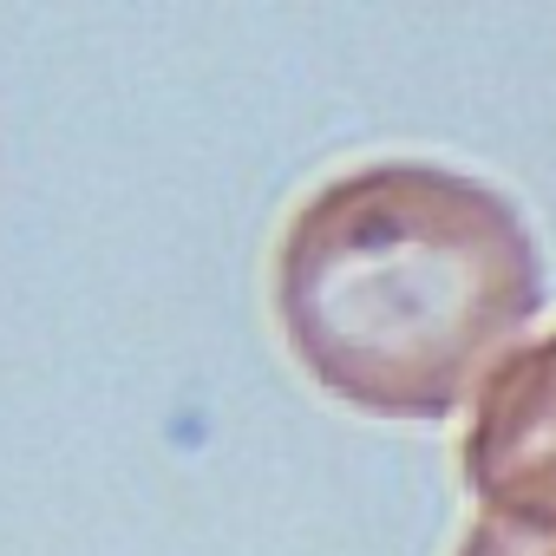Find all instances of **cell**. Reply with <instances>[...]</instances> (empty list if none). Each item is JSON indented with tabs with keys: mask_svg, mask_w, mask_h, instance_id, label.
Masks as SVG:
<instances>
[{
	"mask_svg": "<svg viewBox=\"0 0 556 556\" xmlns=\"http://www.w3.org/2000/svg\"><path fill=\"white\" fill-rule=\"evenodd\" d=\"M543 302L536 242L478 177L374 164L315 190L275 268L302 367L393 419L452 413Z\"/></svg>",
	"mask_w": 556,
	"mask_h": 556,
	"instance_id": "cell-1",
	"label": "cell"
},
{
	"mask_svg": "<svg viewBox=\"0 0 556 556\" xmlns=\"http://www.w3.org/2000/svg\"><path fill=\"white\" fill-rule=\"evenodd\" d=\"M465 484L484 517L556 530V334L484 380L465 432Z\"/></svg>",
	"mask_w": 556,
	"mask_h": 556,
	"instance_id": "cell-2",
	"label": "cell"
},
{
	"mask_svg": "<svg viewBox=\"0 0 556 556\" xmlns=\"http://www.w3.org/2000/svg\"><path fill=\"white\" fill-rule=\"evenodd\" d=\"M458 556H556V530H530V523L478 517V530L465 536Z\"/></svg>",
	"mask_w": 556,
	"mask_h": 556,
	"instance_id": "cell-3",
	"label": "cell"
}]
</instances>
